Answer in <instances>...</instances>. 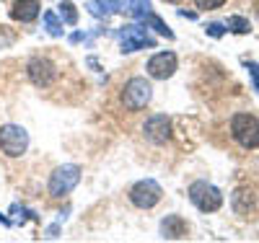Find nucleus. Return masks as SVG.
<instances>
[{"mask_svg":"<svg viewBox=\"0 0 259 243\" xmlns=\"http://www.w3.org/2000/svg\"><path fill=\"white\" fill-rule=\"evenodd\" d=\"M231 135L246 150L259 148V119L251 114H236L231 119Z\"/></svg>","mask_w":259,"mask_h":243,"instance_id":"nucleus-1","label":"nucleus"},{"mask_svg":"<svg viewBox=\"0 0 259 243\" xmlns=\"http://www.w3.org/2000/svg\"><path fill=\"white\" fill-rule=\"evenodd\" d=\"M150 96H153V88L145 78H130L122 88V104L130 112H140V109L148 106Z\"/></svg>","mask_w":259,"mask_h":243,"instance_id":"nucleus-2","label":"nucleus"},{"mask_svg":"<svg viewBox=\"0 0 259 243\" xmlns=\"http://www.w3.org/2000/svg\"><path fill=\"white\" fill-rule=\"evenodd\" d=\"M29 148V132L18 124H3L0 127V150L8 158H18L24 156Z\"/></svg>","mask_w":259,"mask_h":243,"instance_id":"nucleus-3","label":"nucleus"},{"mask_svg":"<svg viewBox=\"0 0 259 243\" xmlns=\"http://www.w3.org/2000/svg\"><path fill=\"white\" fill-rule=\"evenodd\" d=\"M189 200L200 212H215L223 205V194L207 181H194L189 186Z\"/></svg>","mask_w":259,"mask_h":243,"instance_id":"nucleus-4","label":"nucleus"},{"mask_svg":"<svg viewBox=\"0 0 259 243\" xmlns=\"http://www.w3.org/2000/svg\"><path fill=\"white\" fill-rule=\"evenodd\" d=\"M80 181V168L75 163H65L60 168H55V173L50 176V197H65L70 194Z\"/></svg>","mask_w":259,"mask_h":243,"instance_id":"nucleus-5","label":"nucleus"},{"mask_svg":"<svg viewBox=\"0 0 259 243\" xmlns=\"http://www.w3.org/2000/svg\"><path fill=\"white\" fill-rule=\"evenodd\" d=\"M119 47L122 52H138V50H156V39L148 36L145 26H122L119 29Z\"/></svg>","mask_w":259,"mask_h":243,"instance_id":"nucleus-6","label":"nucleus"},{"mask_svg":"<svg viewBox=\"0 0 259 243\" xmlns=\"http://www.w3.org/2000/svg\"><path fill=\"white\" fill-rule=\"evenodd\" d=\"M161 194L163 191H161L158 181L143 179V181H138L133 189H130V200H133V205L140 207V210H150V207H156L161 202Z\"/></svg>","mask_w":259,"mask_h":243,"instance_id":"nucleus-7","label":"nucleus"},{"mask_svg":"<svg viewBox=\"0 0 259 243\" xmlns=\"http://www.w3.org/2000/svg\"><path fill=\"white\" fill-rule=\"evenodd\" d=\"M145 70L150 78H156V80H166L177 73V55L174 52H158L148 60L145 65Z\"/></svg>","mask_w":259,"mask_h":243,"instance_id":"nucleus-8","label":"nucleus"},{"mask_svg":"<svg viewBox=\"0 0 259 243\" xmlns=\"http://www.w3.org/2000/svg\"><path fill=\"white\" fill-rule=\"evenodd\" d=\"M26 73H29V80L34 83V85H39V88H47V85H52V80H55V65L47 60V57H34L29 65H26Z\"/></svg>","mask_w":259,"mask_h":243,"instance_id":"nucleus-9","label":"nucleus"},{"mask_svg":"<svg viewBox=\"0 0 259 243\" xmlns=\"http://www.w3.org/2000/svg\"><path fill=\"white\" fill-rule=\"evenodd\" d=\"M143 132H145V140H150L153 145H163L171 137V119L166 114H153L145 122Z\"/></svg>","mask_w":259,"mask_h":243,"instance_id":"nucleus-10","label":"nucleus"},{"mask_svg":"<svg viewBox=\"0 0 259 243\" xmlns=\"http://www.w3.org/2000/svg\"><path fill=\"white\" fill-rule=\"evenodd\" d=\"M161 235L166 240H179V238H187V223L179 217V215H166L161 220Z\"/></svg>","mask_w":259,"mask_h":243,"instance_id":"nucleus-11","label":"nucleus"},{"mask_svg":"<svg viewBox=\"0 0 259 243\" xmlns=\"http://www.w3.org/2000/svg\"><path fill=\"white\" fill-rule=\"evenodd\" d=\"M11 16L16 21H24V24H29V21H34L39 16V0H18V3L13 6Z\"/></svg>","mask_w":259,"mask_h":243,"instance_id":"nucleus-12","label":"nucleus"},{"mask_svg":"<svg viewBox=\"0 0 259 243\" xmlns=\"http://www.w3.org/2000/svg\"><path fill=\"white\" fill-rule=\"evenodd\" d=\"M140 21H143V26H145V29L150 26V29H153L156 34H161V36H166V39H174V31H171V29L163 24V18H158L153 11H150L148 16H143Z\"/></svg>","mask_w":259,"mask_h":243,"instance_id":"nucleus-13","label":"nucleus"},{"mask_svg":"<svg viewBox=\"0 0 259 243\" xmlns=\"http://www.w3.org/2000/svg\"><path fill=\"white\" fill-rule=\"evenodd\" d=\"M60 11V18H62V24H68V26H75L78 24V11H75V6L70 3V0H62V3L57 6Z\"/></svg>","mask_w":259,"mask_h":243,"instance_id":"nucleus-14","label":"nucleus"},{"mask_svg":"<svg viewBox=\"0 0 259 243\" xmlns=\"http://www.w3.org/2000/svg\"><path fill=\"white\" fill-rule=\"evenodd\" d=\"M127 11H130V16L133 18H143V16H148L150 13V0H127Z\"/></svg>","mask_w":259,"mask_h":243,"instance_id":"nucleus-15","label":"nucleus"},{"mask_svg":"<svg viewBox=\"0 0 259 243\" xmlns=\"http://www.w3.org/2000/svg\"><path fill=\"white\" fill-rule=\"evenodd\" d=\"M45 26H47V31H50L52 36H62V21L57 18L55 11H47V13H45Z\"/></svg>","mask_w":259,"mask_h":243,"instance_id":"nucleus-16","label":"nucleus"},{"mask_svg":"<svg viewBox=\"0 0 259 243\" xmlns=\"http://www.w3.org/2000/svg\"><path fill=\"white\" fill-rule=\"evenodd\" d=\"M228 29H231V31H236V34H246L251 26H249V21H246V18L233 16V18H228Z\"/></svg>","mask_w":259,"mask_h":243,"instance_id":"nucleus-17","label":"nucleus"},{"mask_svg":"<svg viewBox=\"0 0 259 243\" xmlns=\"http://www.w3.org/2000/svg\"><path fill=\"white\" fill-rule=\"evenodd\" d=\"M94 3L104 11V16H106V13H117V11H122V0H94Z\"/></svg>","mask_w":259,"mask_h":243,"instance_id":"nucleus-18","label":"nucleus"},{"mask_svg":"<svg viewBox=\"0 0 259 243\" xmlns=\"http://www.w3.org/2000/svg\"><path fill=\"white\" fill-rule=\"evenodd\" d=\"M197 3V8H202V11H215V8H221L226 0H194Z\"/></svg>","mask_w":259,"mask_h":243,"instance_id":"nucleus-19","label":"nucleus"},{"mask_svg":"<svg viewBox=\"0 0 259 243\" xmlns=\"http://www.w3.org/2000/svg\"><path fill=\"white\" fill-rule=\"evenodd\" d=\"M205 29H207V34H210V36H215V39L226 34V26H223V24H207Z\"/></svg>","mask_w":259,"mask_h":243,"instance_id":"nucleus-20","label":"nucleus"},{"mask_svg":"<svg viewBox=\"0 0 259 243\" xmlns=\"http://www.w3.org/2000/svg\"><path fill=\"white\" fill-rule=\"evenodd\" d=\"M246 68H249V75L254 78V85L259 91V62H246Z\"/></svg>","mask_w":259,"mask_h":243,"instance_id":"nucleus-21","label":"nucleus"},{"mask_svg":"<svg viewBox=\"0 0 259 243\" xmlns=\"http://www.w3.org/2000/svg\"><path fill=\"white\" fill-rule=\"evenodd\" d=\"M57 230H60V225H52V228L47 230V238H57Z\"/></svg>","mask_w":259,"mask_h":243,"instance_id":"nucleus-22","label":"nucleus"},{"mask_svg":"<svg viewBox=\"0 0 259 243\" xmlns=\"http://www.w3.org/2000/svg\"><path fill=\"white\" fill-rule=\"evenodd\" d=\"M182 18H197V13H192V11H179Z\"/></svg>","mask_w":259,"mask_h":243,"instance_id":"nucleus-23","label":"nucleus"},{"mask_svg":"<svg viewBox=\"0 0 259 243\" xmlns=\"http://www.w3.org/2000/svg\"><path fill=\"white\" fill-rule=\"evenodd\" d=\"M80 39H83V34H80V31H75V34L70 36V41H73V44H75V41H80Z\"/></svg>","mask_w":259,"mask_h":243,"instance_id":"nucleus-24","label":"nucleus"},{"mask_svg":"<svg viewBox=\"0 0 259 243\" xmlns=\"http://www.w3.org/2000/svg\"><path fill=\"white\" fill-rule=\"evenodd\" d=\"M0 223H3V225H11V220H8L6 215H0Z\"/></svg>","mask_w":259,"mask_h":243,"instance_id":"nucleus-25","label":"nucleus"},{"mask_svg":"<svg viewBox=\"0 0 259 243\" xmlns=\"http://www.w3.org/2000/svg\"><path fill=\"white\" fill-rule=\"evenodd\" d=\"M166 3H179V0H166Z\"/></svg>","mask_w":259,"mask_h":243,"instance_id":"nucleus-26","label":"nucleus"}]
</instances>
